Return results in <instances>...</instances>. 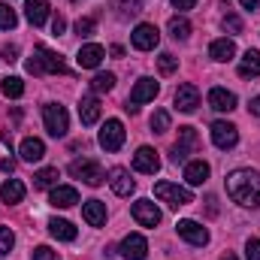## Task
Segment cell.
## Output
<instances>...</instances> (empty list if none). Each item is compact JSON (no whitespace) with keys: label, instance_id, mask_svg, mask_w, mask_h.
Instances as JSON below:
<instances>
[{"label":"cell","instance_id":"cell-29","mask_svg":"<svg viewBox=\"0 0 260 260\" xmlns=\"http://www.w3.org/2000/svg\"><path fill=\"white\" fill-rule=\"evenodd\" d=\"M58 179H61L58 167H46V170H40V173L34 176V188H40V191H46V188H55V185H58Z\"/></svg>","mask_w":260,"mask_h":260},{"label":"cell","instance_id":"cell-33","mask_svg":"<svg viewBox=\"0 0 260 260\" xmlns=\"http://www.w3.org/2000/svg\"><path fill=\"white\" fill-rule=\"evenodd\" d=\"M112 88H115V73H97V76L91 79V91H97V94L112 91Z\"/></svg>","mask_w":260,"mask_h":260},{"label":"cell","instance_id":"cell-32","mask_svg":"<svg viewBox=\"0 0 260 260\" xmlns=\"http://www.w3.org/2000/svg\"><path fill=\"white\" fill-rule=\"evenodd\" d=\"M170 37L173 40H188L191 37V21L188 18H170Z\"/></svg>","mask_w":260,"mask_h":260},{"label":"cell","instance_id":"cell-23","mask_svg":"<svg viewBox=\"0 0 260 260\" xmlns=\"http://www.w3.org/2000/svg\"><path fill=\"white\" fill-rule=\"evenodd\" d=\"M79 118H82L85 127L97 124V121H100V100H97V97H82V103H79Z\"/></svg>","mask_w":260,"mask_h":260},{"label":"cell","instance_id":"cell-34","mask_svg":"<svg viewBox=\"0 0 260 260\" xmlns=\"http://www.w3.org/2000/svg\"><path fill=\"white\" fill-rule=\"evenodd\" d=\"M15 24H18L15 9H12V6H6V3H0V30H12Z\"/></svg>","mask_w":260,"mask_h":260},{"label":"cell","instance_id":"cell-30","mask_svg":"<svg viewBox=\"0 0 260 260\" xmlns=\"http://www.w3.org/2000/svg\"><path fill=\"white\" fill-rule=\"evenodd\" d=\"M0 91H3V97L18 100V97L24 94V82H21L18 76H6V79H0Z\"/></svg>","mask_w":260,"mask_h":260},{"label":"cell","instance_id":"cell-17","mask_svg":"<svg viewBox=\"0 0 260 260\" xmlns=\"http://www.w3.org/2000/svg\"><path fill=\"white\" fill-rule=\"evenodd\" d=\"M197 106H200V91H197V85H191V82L179 85V91H176V109H179V112H194Z\"/></svg>","mask_w":260,"mask_h":260},{"label":"cell","instance_id":"cell-14","mask_svg":"<svg viewBox=\"0 0 260 260\" xmlns=\"http://www.w3.org/2000/svg\"><path fill=\"white\" fill-rule=\"evenodd\" d=\"M176 230H179V236H182L185 242H191V245H206V242H209V230H206L203 224L191 221V218L179 221V224H176Z\"/></svg>","mask_w":260,"mask_h":260},{"label":"cell","instance_id":"cell-38","mask_svg":"<svg viewBox=\"0 0 260 260\" xmlns=\"http://www.w3.org/2000/svg\"><path fill=\"white\" fill-rule=\"evenodd\" d=\"M221 24H224L227 34H242V18H239L236 12H227V15L221 18Z\"/></svg>","mask_w":260,"mask_h":260},{"label":"cell","instance_id":"cell-44","mask_svg":"<svg viewBox=\"0 0 260 260\" xmlns=\"http://www.w3.org/2000/svg\"><path fill=\"white\" fill-rule=\"evenodd\" d=\"M173 6H176V9H194L197 0H173Z\"/></svg>","mask_w":260,"mask_h":260},{"label":"cell","instance_id":"cell-39","mask_svg":"<svg viewBox=\"0 0 260 260\" xmlns=\"http://www.w3.org/2000/svg\"><path fill=\"white\" fill-rule=\"evenodd\" d=\"M12 245H15V233H12L9 227H3V224H0V254H9V251H12Z\"/></svg>","mask_w":260,"mask_h":260},{"label":"cell","instance_id":"cell-2","mask_svg":"<svg viewBox=\"0 0 260 260\" xmlns=\"http://www.w3.org/2000/svg\"><path fill=\"white\" fill-rule=\"evenodd\" d=\"M27 73L43 76V73H70V70L64 67V58L58 52H52L49 46H37L34 49V58L27 61Z\"/></svg>","mask_w":260,"mask_h":260},{"label":"cell","instance_id":"cell-16","mask_svg":"<svg viewBox=\"0 0 260 260\" xmlns=\"http://www.w3.org/2000/svg\"><path fill=\"white\" fill-rule=\"evenodd\" d=\"M103 58H106L103 46H97V43H88V46H82V49H79V55H76V64L82 67V70H97Z\"/></svg>","mask_w":260,"mask_h":260},{"label":"cell","instance_id":"cell-43","mask_svg":"<svg viewBox=\"0 0 260 260\" xmlns=\"http://www.w3.org/2000/svg\"><path fill=\"white\" fill-rule=\"evenodd\" d=\"M52 30H55V34H64V30H67L64 15H55V21H52Z\"/></svg>","mask_w":260,"mask_h":260},{"label":"cell","instance_id":"cell-42","mask_svg":"<svg viewBox=\"0 0 260 260\" xmlns=\"http://www.w3.org/2000/svg\"><path fill=\"white\" fill-rule=\"evenodd\" d=\"M0 55H3V61H6V64H15V61H18V46H3V52H0Z\"/></svg>","mask_w":260,"mask_h":260},{"label":"cell","instance_id":"cell-12","mask_svg":"<svg viewBox=\"0 0 260 260\" xmlns=\"http://www.w3.org/2000/svg\"><path fill=\"white\" fill-rule=\"evenodd\" d=\"M133 170H136V173H145V176H154V173L160 170V157H157V151L148 148V145L136 148V154H133Z\"/></svg>","mask_w":260,"mask_h":260},{"label":"cell","instance_id":"cell-11","mask_svg":"<svg viewBox=\"0 0 260 260\" xmlns=\"http://www.w3.org/2000/svg\"><path fill=\"white\" fill-rule=\"evenodd\" d=\"M106 182H109V188H112L118 197H130L133 191H136V182L130 179V173L124 170V167H112V170L106 173Z\"/></svg>","mask_w":260,"mask_h":260},{"label":"cell","instance_id":"cell-49","mask_svg":"<svg viewBox=\"0 0 260 260\" xmlns=\"http://www.w3.org/2000/svg\"><path fill=\"white\" fill-rule=\"evenodd\" d=\"M221 260H236V254H230V251H227V254H224Z\"/></svg>","mask_w":260,"mask_h":260},{"label":"cell","instance_id":"cell-18","mask_svg":"<svg viewBox=\"0 0 260 260\" xmlns=\"http://www.w3.org/2000/svg\"><path fill=\"white\" fill-rule=\"evenodd\" d=\"M209 106L215 112H233L236 109V94L227 91V88H212L209 91Z\"/></svg>","mask_w":260,"mask_h":260},{"label":"cell","instance_id":"cell-19","mask_svg":"<svg viewBox=\"0 0 260 260\" xmlns=\"http://www.w3.org/2000/svg\"><path fill=\"white\" fill-rule=\"evenodd\" d=\"M49 203H52L55 209H70V206L79 203V191L70 188V185H55L52 194H49Z\"/></svg>","mask_w":260,"mask_h":260},{"label":"cell","instance_id":"cell-10","mask_svg":"<svg viewBox=\"0 0 260 260\" xmlns=\"http://www.w3.org/2000/svg\"><path fill=\"white\" fill-rule=\"evenodd\" d=\"M121 257L124 260H145L148 257V242L142 233H127L121 239Z\"/></svg>","mask_w":260,"mask_h":260},{"label":"cell","instance_id":"cell-48","mask_svg":"<svg viewBox=\"0 0 260 260\" xmlns=\"http://www.w3.org/2000/svg\"><path fill=\"white\" fill-rule=\"evenodd\" d=\"M109 52H112V55H115V58H124V49H121V46H112V49H109Z\"/></svg>","mask_w":260,"mask_h":260},{"label":"cell","instance_id":"cell-6","mask_svg":"<svg viewBox=\"0 0 260 260\" xmlns=\"http://www.w3.org/2000/svg\"><path fill=\"white\" fill-rule=\"evenodd\" d=\"M197 145H200L197 130L194 127H179V142L173 145L170 157H173L176 164H185V160H188V154H191V151H197Z\"/></svg>","mask_w":260,"mask_h":260},{"label":"cell","instance_id":"cell-4","mask_svg":"<svg viewBox=\"0 0 260 260\" xmlns=\"http://www.w3.org/2000/svg\"><path fill=\"white\" fill-rule=\"evenodd\" d=\"M154 197H157V200H164V203H167V206H173V209L194 203V194H191L188 188L173 185V182H157V185H154Z\"/></svg>","mask_w":260,"mask_h":260},{"label":"cell","instance_id":"cell-9","mask_svg":"<svg viewBox=\"0 0 260 260\" xmlns=\"http://www.w3.org/2000/svg\"><path fill=\"white\" fill-rule=\"evenodd\" d=\"M100 145L106 148V151H118L121 145H124V124L118 121V118H109L103 130H100Z\"/></svg>","mask_w":260,"mask_h":260},{"label":"cell","instance_id":"cell-13","mask_svg":"<svg viewBox=\"0 0 260 260\" xmlns=\"http://www.w3.org/2000/svg\"><path fill=\"white\" fill-rule=\"evenodd\" d=\"M212 142L218 145V148H233L236 142H239V130L236 124H230V121H215L212 124Z\"/></svg>","mask_w":260,"mask_h":260},{"label":"cell","instance_id":"cell-27","mask_svg":"<svg viewBox=\"0 0 260 260\" xmlns=\"http://www.w3.org/2000/svg\"><path fill=\"white\" fill-rule=\"evenodd\" d=\"M49 233H52L55 239H61V242H73V239H76V227H73L70 221H64V218H52V221H49Z\"/></svg>","mask_w":260,"mask_h":260},{"label":"cell","instance_id":"cell-47","mask_svg":"<svg viewBox=\"0 0 260 260\" xmlns=\"http://www.w3.org/2000/svg\"><path fill=\"white\" fill-rule=\"evenodd\" d=\"M245 9H260V0H239Z\"/></svg>","mask_w":260,"mask_h":260},{"label":"cell","instance_id":"cell-24","mask_svg":"<svg viewBox=\"0 0 260 260\" xmlns=\"http://www.w3.org/2000/svg\"><path fill=\"white\" fill-rule=\"evenodd\" d=\"M82 218H85L91 227H103V224H106V206H103L100 200H88V203L82 206Z\"/></svg>","mask_w":260,"mask_h":260},{"label":"cell","instance_id":"cell-7","mask_svg":"<svg viewBox=\"0 0 260 260\" xmlns=\"http://www.w3.org/2000/svg\"><path fill=\"white\" fill-rule=\"evenodd\" d=\"M130 43H133V49H139V52H151V49H157L160 34H157L154 24H136L133 34H130Z\"/></svg>","mask_w":260,"mask_h":260},{"label":"cell","instance_id":"cell-40","mask_svg":"<svg viewBox=\"0 0 260 260\" xmlns=\"http://www.w3.org/2000/svg\"><path fill=\"white\" fill-rule=\"evenodd\" d=\"M30 260H58V254H55V251H52L49 245H40V248H34Z\"/></svg>","mask_w":260,"mask_h":260},{"label":"cell","instance_id":"cell-31","mask_svg":"<svg viewBox=\"0 0 260 260\" xmlns=\"http://www.w3.org/2000/svg\"><path fill=\"white\" fill-rule=\"evenodd\" d=\"M112 9L121 18H130V15H139L142 12V0H112Z\"/></svg>","mask_w":260,"mask_h":260},{"label":"cell","instance_id":"cell-35","mask_svg":"<svg viewBox=\"0 0 260 260\" xmlns=\"http://www.w3.org/2000/svg\"><path fill=\"white\" fill-rule=\"evenodd\" d=\"M94 30H97V18L94 15H85V18L76 21V34L79 37H94Z\"/></svg>","mask_w":260,"mask_h":260},{"label":"cell","instance_id":"cell-45","mask_svg":"<svg viewBox=\"0 0 260 260\" xmlns=\"http://www.w3.org/2000/svg\"><path fill=\"white\" fill-rule=\"evenodd\" d=\"M0 170H3V173H12V170H15V160H12V157H3V160H0Z\"/></svg>","mask_w":260,"mask_h":260},{"label":"cell","instance_id":"cell-3","mask_svg":"<svg viewBox=\"0 0 260 260\" xmlns=\"http://www.w3.org/2000/svg\"><path fill=\"white\" fill-rule=\"evenodd\" d=\"M70 176H73V179H82V182L91 185V188H97V185L106 182V170H103L97 160H91V157L73 160V164H70Z\"/></svg>","mask_w":260,"mask_h":260},{"label":"cell","instance_id":"cell-20","mask_svg":"<svg viewBox=\"0 0 260 260\" xmlns=\"http://www.w3.org/2000/svg\"><path fill=\"white\" fill-rule=\"evenodd\" d=\"M49 0H24V18L34 24V27H40V24H46V18H49Z\"/></svg>","mask_w":260,"mask_h":260},{"label":"cell","instance_id":"cell-37","mask_svg":"<svg viewBox=\"0 0 260 260\" xmlns=\"http://www.w3.org/2000/svg\"><path fill=\"white\" fill-rule=\"evenodd\" d=\"M157 67H160V73H164V76H170V73H176V70H179V58H176V55H170V52H164V55L157 58Z\"/></svg>","mask_w":260,"mask_h":260},{"label":"cell","instance_id":"cell-8","mask_svg":"<svg viewBox=\"0 0 260 260\" xmlns=\"http://www.w3.org/2000/svg\"><path fill=\"white\" fill-rule=\"evenodd\" d=\"M130 212H133V221H136L139 227H157V224H160V209H157L151 200H136Z\"/></svg>","mask_w":260,"mask_h":260},{"label":"cell","instance_id":"cell-28","mask_svg":"<svg viewBox=\"0 0 260 260\" xmlns=\"http://www.w3.org/2000/svg\"><path fill=\"white\" fill-rule=\"evenodd\" d=\"M239 76H242V79H251V76H260V52H254V49H248V52L242 55V61H239Z\"/></svg>","mask_w":260,"mask_h":260},{"label":"cell","instance_id":"cell-22","mask_svg":"<svg viewBox=\"0 0 260 260\" xmlns=\"http://www.w3.org/2000/svg\"><path fill=\"white\" fill-rule=\"evenodd\" d=\"M185 182L188 185H206L209 182V164L206 160H188L185 164Z\"/></svg>","mask_w":260,"mask_h":260},{"label":"cell","instance_id":"cell-15","mask_svg":"<svg viewBox=\"0 0 260 260\" xmlns=\"http://www.w3.org/2000/svg\"><path fill=\"white\" fill-rule=\"evenodd\" d=\"M157 82L154 79H139L136 85H133V91H130V97H127V103H133V106H142V103H148V100H154L157 97Z\"/></svg>","mask_w":260,"mask_h":260},{"label":"cell","instance_id":"cell-25","mask_svg":"<svg viewBox=\"0 0 260 260\" xmlns=\"http://www.w3.org/2000/svg\"><path fill=\"white\" fill-rule=\"evenodd\" d=\"M0 200H3L6 206L21 203V200H24V185H21L18 179H6V182L0 185Z\"/></svg>","mask_w":260,"mask_h":260},{"label":"cell","instance_id":"cell-21","mask_svg":"<svg viewBox=\"0 0 260 260\" xmlns=\"http://www.w3.org/2000/svg\"><path fill=\"white\" fill-rule=\"evenodd\" d=\"M18 154H21V160H27V164H37V160H43V157H46V145H43V139H37V136H27V139L21 142Z\"/></svg>","mask_w":260,"mask_h":260},{"label":"cell","instance_id":"cell-5","mask_svg":"<svg viewBox=\"0 0 260 260\" xmlns=\"http://www.w3.org/2000/svg\"><path fill=\"white\" fill-rule=\"evenodd\" d=\"M43 121H46V130L52 136H67L70 130V115L61 103H46L43 106Z\"/></svg>","mask_w":260,"mask_h":260},{"label":"cell","instance_id":"cell-46","mask_svg":"<svg viewBox=\"0 0 260 260\" xmlns=\"http://www.w3.org/2000/svg\"><path fill=\"white\" fill-rule=\"evenodd\" d=\"M248 112L260 118V97H251V103H248Z\"/></svg>","mask_w":260,"mask_h":260},{"label":"cell","instance_id":"cell-1","mask_svg":"<svg viewBox=\"0 0 260 260\" xmlns=\"http://www.w3.org/2000/svg\"><path fill=\"white\" fill-rule=\"evenodd\" d=\"M227 194L239 206H260V173L257 170H233L227 176Z\"/></svg>","mask_w":260,"mask_h":260},{"label":"cell","instance_id":"cell-36","mask_svg":"<svg viewBox=\"0 0 260 260\" xmlns=\"http://www.w3.org/2000/svg\"><path fill=\"white\" fill-rule=\"evenodd\" d=\"M151 130H154V133H167V130H170V112H167V109H157V112L151 115Z\"/></svg>","mask_w":260,"mask_h":260},{"label":"cell","instance_id":"cell-41","mask_svg":"<svg viewBox=\"0 0 260 260\" xmlns=\"http://www.w3.org/2000/svg\"><path fill=\"white\" fill-rule=\"evenodd\" d=\"M245 257L248 260H260V239H248V245H245Z\"/></svg>","mask_w":260,"mask_h":260},{"label":"cell","instance_id":"cell-26","mask_svg":"<svg viewBox=\"0 0 260 260\" xmlns=\"http://www.w3.org/2000/svg\"><path fill=\"white\" fill-rule=\"evenodd\" d=\"M233 55H236V43L227 40V37H224V40H215V43L209 46V58H212V61H230Z\"/></svg>","mask_w":260,"mask_h":260}]
</instances>
